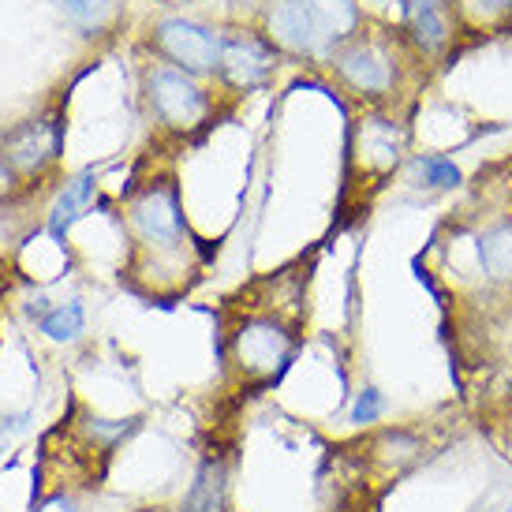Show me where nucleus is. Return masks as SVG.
<instances>
[{
  "instance_id": "ddd939ff",
  "label": "nucleus",
  "mask_w": 512,
  "mask_h": 512,
  "mask_svg": "<svg viewBox=\"0 0 512 512\" xmlns=\"http://www.w3.org/2000/svg\"><path fill=\"white\" fill-rule=\"evenodd\" d=\"M475 251H479V270H483L486 281L512 288V221L486 228L475 243Z\"/></svg>"
},
{
  "instance_id": "39448f33",
  "label": "nucleus",
  "mask_w": 512,
  "mask_h": 512,
  "mask_svg": "<svg viewBox=\"0 0 512 512\" xmlns=\"http://www.w3.org/2000/svg\"><path fill=\"white\" fill-rule=\"evenodd\" d=\"M64 120L60 113H45L0 135V161L15 172H42L60 157Z\"/></svg>"
},
{
  "instance_id": "6e6552de",
  "label": "nucleus",
  "mask_w": 512,
  "mask_h": 512,
  "mask_svg": "<svg viewBox=\"0 0 512 512\" xmlns=\"http://www.w3.org/2000/svg\"><path fill=\"white\" fill-rule=\"evenodd\" d=\"M217 72L236 90H255L273 72V45L262 42L258 34H247V30L221 34V68Z\"/></svg>"
},
{
  "instance_id": "f3484780",
  "label": "nucleus",
  "mask_w": 512,
  "mask_h": 512,
  "mask_svg": "<svg viewBox=\"0 0 512 512\" xmlns=\"http://www.w3.org/2000/svg\"><path fill=\"white\" fill-rule=\"evenodd\" d=\"M415 176L423 180V187H434V191H449V187H460V169H456L449 157H438V154H419L412 161Z\"/></svg>"
},
{
  "instance_id": "4be33fe9",
  "label": "nucleus",
  "mask_w": 512,
  "mask_h": 512,
  "mask_svg": "<svg viewBox=\"0 0 512 512\" xmlns=\"http://www.w3.org/2000/svg\"><path fill=\"white\" fill-rule=\"evenodd\" d=\"M8 180H12V169L0 161V191H8Z\"/></svg>"
},
{
  "instance_id": "412c9836",
  "label": "nucleus",
  "mask_w": 512,
  "mask_h": 512,
  "mask_svg": "<svg viewBox=\"0 0 512 512\" xmlns=\"http://www.w3.org/2000/svg\"><path fill=\"white\" fill-rule=\"evenodd\" d=\"M479 8H486V12H505V8H512V0H475Z\"/></svg>"
},
{
  "instance_id": "9b49d317",
  "label": "nucleus",
  "mask_w": 512,
  "mask_h": 512,
  "mask_svg": "<svg viewBox=\"0 0 512 512\" xmlns=\"http://www.w3.org/2000/svg\"><path fill=\"white\" fill-rule=\"evenodd\" d=\"M404 23L423 53H441L449 45V12L445 0H404Z\"/></svg>"
},
{
  "instance_id": "a211bd4d",
  "label": "nucleus",
  "mask_w": 512,
  "mask_h": 512,
  "mask_svg": "<svg viewBox=\"0 0 512 512\" xmlns=\"http://www.w3.org/2000/svg\"><path fill=\"white\" fill-rule=\"evenodd\" d=\"M60 4L75 27L83 30H101L113 15V0H60Z\"/></svg>"
},
{
  "instance_id": "7ed1b4c3",
  "label": "nucleus",
  "mask_w": 512,
  "mask_h": 512,
  "mask_svg": "<svg viewBox=\"0 0 512 512\" xmlns=\"http://www.w3.org/2000/svg\"><path fill=\"white\" fill-rule=\"evenodd\" d=\"M146 105L157 116V124L169 131H195L210 116V98L195 79L180 68H150L146 72Z\"/></svg>"
},
{
  "instance_id": "1a4fd4ad",
  "label": "nucleus",
  "mask_w": 512,
  "mask_h": 512,
  "mask_svg": "<svg viewBox=\"0 0 512 512\" xmlns=\"http://www.w3.org/2000/svg\"><path fill=\"white\" fill-rule=\"evenodd\" d=\"M337 75H341L344 83L352 86L356 94L363 98H382L389 94L393 86H397V68H393V60L385 57L382 49H374V45H348L337 53Z\"/></svg>"
},
{
  "instance_id": "6ab92c4d",
  "label": "nucleus",
  "mask_w": 512,
  "mask_h": 512,
  "mask_svg": "<svg viewBox=\"0 0 512 512\" xmlns=\"http://www.w3.org/2000/svg\"><path fill=\"white\" fill-rule=\"evenodd\" d=\"M382 415H385V397L374 389V385H363V389L356 393L352 412H348V423H352V427H374Z\"/></svg>"
},
{
  "instance_id": "f8f14e48",
  "label": "nucleus",
  "mask_w": 512,
  "mask_h": 512,
  "mask_svg": "<svg viewBox=\"0 0 512 512\" xmlns=\"http://www.w3.org/2000/svg\"><path fill=\"white\" fill-rule=\"evenodd\" d=\"M94 191H98V172L94 169H83L75 180H68V184L60 187V195L49 206V232L64 236L86 214V206L94 202Z\"/></svg>"
},
{
  "instance_id": "423d86ee",
  "label": "nucleus",
  "mask_w": 512,
  "mask_h": 512,
  "mask_svg": "<svg viewBox=\"0 0 512 512\" xmlns=\"http://www.w3.org/2000/svg\"><path fill=\"white\" fill-rule=\"evenodd\" d=\"M400 154H404V131H400L397 120H389L382 113L356 120V128H352V165L363 176H374V180L389 176L400 165Z\"/></svg>"
},
{
  "instance_id": "f257e3e1",
  "label": "nucleus",
  "mask_w": 512,
  "mask_h": 512,
  "mask_svg": "<svg viewBox=\"0 0 512 512\" xmlns=\"http://www.w3.org/2000/svg\"><path fill=\"white\" fill-rule=\"evenodd\" d=\"M296 352H299V333L281 314H266V311L240 314L236 326L228 329L225 337L228 367L236 370V378L243 385H258V389L281 382L285 370L296 363Z\"/></svg>"
},
{
  "instance_id": "0eeeda50",
  "label": "nucleus",
  "mask_w": 512,
  "mask_h": 512,
  "mask_svg": "<svg viewBox=\"0 0 512 512\" xmlns=\"http://www.w3.org/2000/svg\"><path fill=\"white\" fill-rule=\"evenodd\" d=\"M266 27H270V38L288 53H303V57H314V53H326V45L333 42V34L326 30V23L303 4V0H277L266 15Z\"/></svg>"
},
{
  "instance_id": "2eb2a0df",
  "label": "nucleus",
  "mask_w": 512,
  "mask_h": 512,
  "mask_svg": "<svg viewBox=\"0 0 512 512\" xmlns=\"http://www.w3.org/2000/svg\"><path fill=\"white\" fill-rule=\"evenodd\" d=\"M38 329H42L49 341L57 344H72L83 337L86 329V311L79 299H72V303H60V307H53V311H45L42 318H38Z\"/></svg>"
},
{
  "instance_id": "4468645a",
  "label": "nucleus",
  "mask_w": 512,
  "mask_h": 512,
  "mask_svg": "<svg viewBox=\"0 0 512 512\" xmlns=\"http://www.w3.org/2000/svg\"><path fill=\"white\" fill-rule=\"evenodd\" d=\"M370 449H374V453H382L378 460H382L385 468H393V475H397V471L412 468L415 460L423 456V438H419L415 430L393 427V430H382Z\"/></svg>"
},
{
  "instance_id": "aec40b11",
  "label": "nucleus",
  "mask_w": 512,
  "mask_h": 512,
  "mask_svg": "<svg viewBox=\"0 0 512 512\" xmlns=\"http://www.w3.org/2000/svg\"><path fill=\"white\" fill-rule=\"evenodd\" d=\"M38 512H75V501L68 498V494H53Z\"/></svg>"
},
{
  "instance_id": "f03ea898",
  "label": "nucleus",
  "mask_w": 512,
  "mask_h": 512,
  "mask_svg": "<svg viewBox=\"0 0 512 512\" xmlns=\"http://www.w3.org/2000/svg\"><path fill=\"white\" fill-rule=\"evenodd\" d=\"M128 225L146 251L154 255H184L187 247V221L184 206H180V191L172 180H150L146 187L135 191L128 202Z\"/></svg>"
},
{
  "instance_id": "9d476101",
  "label": "nucleus",
  "mask_w": 512,
  "mask_h": 512,
  "mask_svg": "<svg viewBox=\"0 0 512 512\" xmlns=\"http://www.w3.org/2000/svg\"><path fill=\"white\" fill-rule=\"evenodd\" d=\"M180 512H228V460L221 453L202 456L199 471L180 501Z\"/></svg>"
},
{
  "instance_id": "dca6fc26",
  "label": "nucleus",
  "mask_w": 512,
  "mask_h": 512,
  "mask_svg": "<svg viewBox=\"0 0 512 512\" xmlns=\"http://www.w3.org/2000/svg\"><path fill=\"white\" fill-rule=\"evenodd\" d=\"M303 4L326 23V30L333 38H348V34L359 27L356 0H303Z\"/></svg>"
},
{
  "instance_id": "20e7f679",
  "label": "nucleus",
  "mask_w": 512,
  "mask_h": 512,
  "mask_svg": "<svg viewBox=\"0 0 512 512\" xmlns=\"http://www.w3.org/2000/svg\"><path fill=\"white\" fill-rule=\"evenodd\" d=\"M154 42L180 72L210 75L221 68V34H214L195 19H180V15L161 19L154 30Z\"/></svg>"
}]
</instances>
